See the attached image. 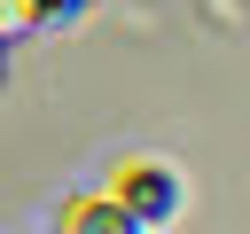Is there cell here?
<instances>
[{
  "instance_id": "6da1fadb",
  "label": "cell",
  "mask_w": 250,
  "mask_h": 234,
  "mask_svg": "<svg viewBox=\"0 0 250 234\" xmlns=\"http://www.w3.org/2000/svg\"><path fill=\"white\" fill-rule=\"evenodd\" d=\"M47 16V0H0V39H16V31H31Z\"/></svg>"
},
{
  "instance_id": "7a4b0ae2",
  "label": "cell",
  "mask_w": 250,
  "mask_h": 234,
  "mask_svg": "<svg viewBox=\"0 0 250 234\" xmlns=\"http://www.w3.org/2000/svg\"><path fill=\"white\" fill-rule=\"evenodd\" d=\"M47 8H55V0H47Z\"/></svg>"
}]
</instances>
